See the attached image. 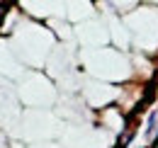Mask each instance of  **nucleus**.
<instances>
[{"mask_svg": "<svg viewBox=\"0 0 158 148\" xmlns=\"http://www.w3.org/2000/svg\"><path fill=\"white\" fill-rule=\"evenodd\" d=\"M158 114H151V119H148V129L143 131V138H146V141H151V138H153V134H156L158 131Z\"/></svg>", "mask_w": 158, "mask_h": 148, "instance_id": "obj_1", "label": "nucleus"}]
</instances>
